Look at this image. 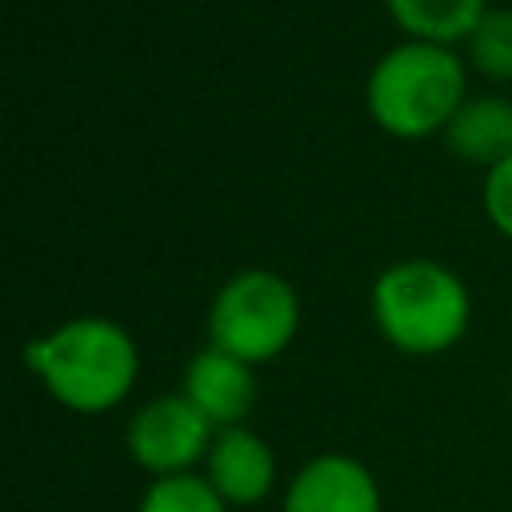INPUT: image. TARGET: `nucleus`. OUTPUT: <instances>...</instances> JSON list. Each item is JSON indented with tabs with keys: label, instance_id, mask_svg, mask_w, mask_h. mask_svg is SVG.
Wrapping results in <instances>:
<instances>
[{
	"label": "nucleus",
	"instance_id": "nucleus-1",
	"mask_svg": "<svg viewBox=\"0 0 512 512\" xmlns=\"http://www.w3.org/2000/svg\"><path fill=\"white\" fill-rule=\"evenodd\" d=\"M24 364L48 396L80 416L112 412L140 376V352L124 324L108 316H72L24 348Z\"/></svg>",
	"mask_w": 512,
	"mask_h": 512
},
{
	"label": "nucleus",
	"instance_id": "nucleus-2",
	"mask_svg": "<svg viewBox=\"0 0 512 512\" xmlns=\"http://www.w3.org/2000/svg\"><path fill=\"white\" fill-rule=\"evenodd\" d=\"M464 100L468 68L448 44L400 40L376 56L364 80V108L372 124L396 140L444 136Z\"/></svg>",
	"mask_w": 512,
	"mask_h": 512
},
{
	"label": "nucleus",
	"instance_id": "nucleus-3",
	"mask_svg": "<svg viewBox=\"0 0 512 512\" xmlns=\"http://www.w3.org/2000/svg\"><path fill=\"white\" fill-rule=\"evenodd\" d=\"M376 332L404 356H440L456 348L472 324L468 284L432 256L392 260L368 292Z\"/></svg>",
	"mask_w": 512,
	"mask_h": 512
},
{
	"label": "nucleus",
	"instance_id": "nucleus-4",
	"mask_svg": "<svg viewBox=\"0 0 512 512\" xmlns=\"http://www.w3.org/2000/svg\"><path fill=\"white\" fill-rule=\"evenodd\" d=\"M300 332V296L272 268H244L228 276L208 304V344L244 360L268 364Z\"/></svg>",
	"mask_w": 512,
	"mask_h": 512
},
{
	"label": "nucleus",
	"instance_id": "nucleus-5",
	"mask_svg": "<svg viewBox=\"0 0 512 512\" xmlns=\"http://www.w3.org/2000/svg\"><path fill=\"white\" fill-rule=\"evenodd\" d=\"M216 440V424L184 396V392H164L144 400L124 432V444L132 460L152 476H184L196 464H204L208 448Z\"/></svg>",
	"mask_w": 512,
	"mask_h": 512
},
{
	"label": "nucleus",
	"instance_id": "nucleus-6",
	"mask_svg": "<svg viewBox=\"0 0 512 512\" xmlns=\"http://www.w3.org/2000/svg\"><path fill=\"white\" fill-rule=\"evenodd\" d=\"M284 512H384V500L364 460L348 452H320L288 480Z\"/></svg>",
	"mask_w": 512,
	"mask_h": 512
},
{
	"label": "nucleus",
	"instance_id": "nucleus-7",
	"mask_svg": "<svg viewBox=\"0 0 512 512\" xmlns=\"http://www.w3.org/2000/svg\"><path fill=\"white\" fill-rule=\"evenodd\" d=\"M204 480L228 508H252L276 488V456L268 440L248 424L216 428V440L204 456Z\"/></svg>",
	"mask_w": 512,
	"mask_h": 512
},
{
	"label": "nucleus",
	"instance_id": "nucleus-8",
	"mask_svg": "<svg viewBox=\"0 0 512 512\" xmlns=\"http://www.w3.org/2000/svg\"><path fill=\"white\" fill-rule=\"evenodd\" d=\"M180 392L216 424V428H236L248 420L256 408V368L204 344L180 376Z\"/></svg>",
	"mask_w": 512,
	"mask_h": 512
},
{
	"label": "nucleus",
	"instance_id": "nucleus-9",
	"mask_svg": "<svg viewBox=\"0 0 512 512\" xmlns=\"http://www.w3.org/2000/svg\"><path fill=\"white\" fill-rule=\"evenodd\" d=\"M440 140L456 160L488 172L492 164L512 156V100L496 92L468 96Z\"/></svg>",
	"mask_w": 512,
	"mask_h": 512
},
{
	"label": "nucleus",
	"instance_id": "nucleus-10",
	"mask_svg": "<svg viewBox=\"0 0 512 512\" xmlns=\"http://www.w3.org/2000/svg\"><path fill=\"white\" fill-rule=\"evenodd\" d=\"M392 24L404 32V40H428V44H464L480 16L492 8L488 0H384Z\"/></svg>",
	"mask_w": 512,
	"mask_h": 512
},
{
	"label": "nucleus",
	"instance_id": "nucleus-11",
	"mask_svg": "<svg viewBox=\"0 0 512 512\" xmlns=\"http://www.w3.org/2000/svg\"><path fill=\"white\" fill-rule=\"evenodd\" d=\"M464 48H468V64L484 80L508 84L512 80V8H488L472 28V36L464 40Z\"/></svg>",
	"mask_w": 512,
	"mask_h": 512
},
{
	"label": "nucleus",
	"instance_id": "nucleus-12",
	"mask_svg": "<svg viewBox=\"0 0 512 512\" xmlns=\"http://www.w3.org/2000/svg\"><path fill=\"white\" fill-rule=\"evenodd\" d=\"M136 512H228V504L216 496V488L196 476V472H184V476H160L144 488Z\"/></svg>",
	"mask_w": 512,
	"mask_h": 512
},
{
	"label": "nucleus",
	"instance_id": "nucleus-13",
	"mask_svg": "<svg viewBox=\"0 0 512 512\" xmlns=\"http://www.w3.org/2000/svg\"><path fill=\"white\" fill-rule=\"evenodd\" d=\"M480 208L488 216V224L512 240V156H504L500 164H492L484 172V188H480Z\"/></svg>",
	"mask_w": 512,
	"mask_h": 512
}]
</instances>
